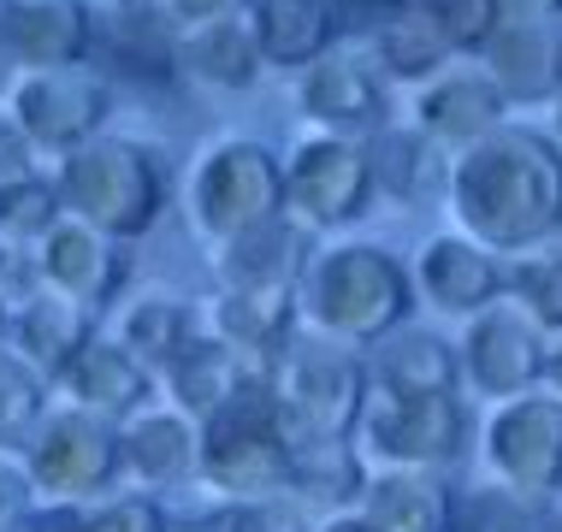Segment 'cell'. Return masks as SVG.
<instances>
[{
	"instance_id": "cell-5",
	"label": "cell",
	"mask_w": 562,
	"mask_h": 532,
	"mask_svg": "<svg viewBox=\"0 0 562 532\" xmlns=\"http://www.w3.org/2000/svg\"><path fill=\"white\" fill-rule=\"evenodd\" d=\"M184 213H190V231L207 249L279 219L284 213V160L272 155L261 136H214L190 166Z\"/></svg>"
},
{
	"instance_id": "cell-51",
	"label": "cell",
	"mask_w": 562,
	"mask_h": 532,
	"mask_svg": "<svg viewBox=\"0 0 562 532\" xmlns=\"http://www.w3.org/2000/svg\"><path fill=\"white\" fill-rule=\"evenodd\" d=\"M0 30H7V0H0Z\"/></svg>"
},
{
	"instance_id": "cell-3",
	"label": "cell",
	"mask_w": 562,
	"mask_h": 532,
	"mask_svg": "<svg viewBox=\"0 0 562 532\" xmlns=\"http://www.w3.org/2000/svg\"><path fill=\"white\" fill-rule=\"evenodd\" d=\"M54 195L59 213L95 225L119 242H136L160 225L166 213V160L160 148L136 143L125 131H95L89 143L66 148L54 160Z\"/></svg>"
},
{
	"instance_id": "cell-41",
	"label": "cell",
	"mask_w": 562,
	"mask_h": 532,
	"mask_svg": "<svg viewBox=\"0 0 562 532\" xmlns=\"http://www.w3.org/2000/svg\"><path fill=\"white\" fill-rule=\"evenodd\" d=\"M19 532H89V503H30Z\"/></svg>"
},
{
	"instance_id": "cell-29",
	"label": "cell",
	"mask_w": 562,
	"mask_h": 532,
	"mask_svg": "<svg viewBox=\"0 0 562 532\" xmlns=\"http://www.w3.org/2000/svg\"><path fill=\"white\" fill-rule=\"evenodd\" d=\"M368 19H373V30H361V48H368V59L379 71H385V83L415 89V83H427L432 71L450 66L445 42L420 24V12L408 7V0H397V7H385V12H368Z\"/></svg>"
},
{
	"instance_id": "cell-18",
	"label": "cell",
	"mask_w": 562,
	"mask_h": 532,
	"mask_svg": "<svg viewBox=\"0 0 562 532\" xmlns=\"http://www.w3.org/2000/svg\"><path fill=\"white\" fill-rule=\"evenodd\" d=\"M119 474L148 491L202 479V426L184 408H136L131 420H119Z\"/></svg>"
},
{
	"instance_id": "cell-21",
	"label": "cell",
	"mask_w": 562,
	"mask_h": 532,
	"mask_svg": "<svg viewBox=\"0 0 562 532\" xmlns=\"http://www.w3.org/2000/svg\"><path fill=\"white\" fill-rule=\"evenodd\" d=\"M314 254V231H302L291 213L255 225L232 242H214L220 291H296L302 261Z\"/></svg>"
},
{
	"instance_id": "cell-2",
	"label": "cell",
	"mask_w": 562,
	"mask_h": 532,
	"mask_svg": "<svg viewBox=\"0 0 562 532\" xmlns=\"http://www.w3.org/2000/svg\"><path fill=\"white\" fill-rule=\"evenodd\" d=\"M408 308H415V284H408V267L385 242L338 237V242H314V254L302 261L296 319L331 343L373 349L385 331L403 326Z\"/></svg>"
},
{
	"instance_id": "cell-45",
	"label": "cell",
	"mask_w": 562,
	"mask_h": 532,
	"mask_svg": "<svg viewBox=\"0 0 562 532\" xmlns=\"http://www.w3.org/2000/svg\"><path fill=\"white\" fill-rule=\"evenodd\" d=\"M314 532H379V527H373L361 509H349V514H331V521H326V527H314Z\"/></svg>"
},
{
	"instance_id": "cell-14",
	"label": "cell",
	"mask_w": 562,
	"mask_h": 532,
	"mask_svg": "<svg viewBox=\"0 0 562 532\" xmlns=\"http://www.w3.org/2000/svg\"><path fill=\"white\" fill-rule=\"evenodd\" d=\"M515 113L509 95L492 83V71L480 59H450L445 71H432L427 83L408 89V125H415L438 155H456V148L480 143L485 131H497Z\"/></svg>"
},
{
	"instance_id": "cell-43",
	"label": "cell",
	"mask_w": 562,
	"mask_h": 532,
	"mask_svg": "<svg viewBox=\"0 0 562 532\" xmlns=\"http://www.w3.org/2000/svg\"><path fill=\"white\" fill-rule=\"evenodd\" d=\"M497 7L515 24H557L562 19V0H497Z\"/></svg>"
},
{
	"instance_id": "cell-30",
	"label": "cell",
	"mask_w": 562,
	"mask_h": 532,
	"mask_svg": "<svg viewBox=\"0 0 562 532\" xmlns=\"http://www.w3.org/2000/svg\"><path fill=\"white\" fill-rule=\"evenodd\" d=\"M361 485H368V462H361L356 438H296L291 444V491L284 497L344 509L361 497Z\"/></svg>"
},
{
	"instance_id": "cell-16",
	"label": "cell",
	"mask_w": 562,
	"mask_h": 532,
	"mask_svg": "<svg viewBox=\"0 0 562 532\" xmlns=\"http://www.w3.org/2000/svg\"><path fill=\"white\" fill-rule=\"evenodd\" d=\"M408 284H415L420 302H432L438 314H480L485 302L504 296V254H492L485 242L462 237V231H438L415 249V267H408Z\"/></svg>"
},
{
	"instance_id": "cell-35",
	"label": "cell",
	"mask_w": 562,
	"mask_h": 532,
	"mask_svg": "<svg viewBox=\"0 0 562 532\" xmlns=\"http://www.w3.org/2000/svg\"><path fill=\"white\" fill-rule=\"evenodd\" d=\"M54 219H59V195L48 172L0 178V249H36Z\"/></svg>"
},
{
	"instance_id": "cell-7",
	"label": "cell",
	"mask_w": 562,
	"mask_h": 532,
	"mask_svg": "<svg viewBox=\"0 0 562 532\" xmlns=\"http://www.w3.org/2000/svg\"><path fill=\"white\" fill-rule=\"evenodd\" d=\"M361 462L373 467H450L468 444V415L456 390H385L368 385L356 432Z\"/></svg>"
},
{
	"instance_id": "cell-27",
	"label": "cell",
	"mask_w": 562,
	"mask_h": 532,
	"mask_svg": "<svg viewBox=\"0 0 562 532\" xmlns=\"http://www.w3.org/2000/svg\"><path fill=\"white\" fill-rule=\"evenodd\" d=\"M113 338L160 378L195 338H202V308H195V302H184L178 291H143V296H131L125 308H119Z\"/></svg>"
},
{
	"instance_id": "cell-39",
	"label": "cell",
	"mask_w": 562,
	"mask_h": 532,
	"mask_svg": "<svg viewBox=\"0 0 562 532\" xmlns=\"http://www.w3.org/2000/svg\"><path fill=\"white\" fill-rule=\"evenodd\" d=\"M36 503V485H30L19 455H0V532H19L24 509Z\"/></svg>"
},
{
	"instance_id": "cell-50",
	"label": "cell",
	"mask_w": 562,
	"mask_h": 532,
	"mask_svg": "<svg viewBox=\"0 0 562 532\" xmlns=\"http://www.w3.org/2000/svg\"><path fill=\"white\" fill-rule=\"evenodd\" d=\"M551 242H557V249H562V219H557V231H551Z\"/></svg>"
},
{
	"instance_id": "cell-47",
	"label": "cell",
	"mask_w": 562,
	"mask_h": 532,
	"mask_svg": "<svg viewBox=\"0 0 562 532\" xmlns=\"http://www.w3.org/2000/svg\"><path fill=\"white\" fill-rule=\"evenodd\" d=\"M544 106H551V125H544V136H551V143H557V155H562V89H557V95L544 101Z\"/></svg>"
},
{
	"instance_id": "cell-11",
	"label": "cell",
	"mask_w": 562,
	"mask_h": 532,
	"mask_svg": "<svg viewBox=\"0 0 562 532\" xmlns=\"http://www.w3.org/2000/svg\"><path fill=\"white\" fill-rule=\"evenodd\" d=\"M485 462L509 491L539 497V503L562 497V403L544 390L497 403L485 420Z\"/></svg>"
},
{
	"instance_id": "cell-12",
	"label": "cell",
	"mask_w": 562,
	"mask_h": 532,
	"mask_svg": "<svg viewBox=\"0 0 562 532\" xmlns=\"http://www.w3.org/2000/svg\"><path fill=\"white\" fill-rule=\"evenodd\" d=\"M456 367H462V378L485 403H509V397H521V390H539L544 331L515 308L509 296H497V302H485L480 314H468Z\"/></svg>"
},
{
	"instance_id": "cell-4",
	"label": "cell",
	"mask_w": 562,
	"mask_h": 532,
	"mask_svg": "<svg viewBox=\"0 0 562 532\" xmlns=\"http://www.w3.org/2000/svg\"><path fill=\"white\" fill-rule=\"evenodd\" d=\"M202 426V479L225 503H272L291 491V438L267 373H255L232 403H220Z\"/></svg>"
},
{
	"instance_id": "cell-31",
	"label": "cell",
	"mask_w": 562,
	"mask_h": 532,
	"mask_svg": "<svg viewBox=\"0 0 562 532\" xmlns=\"http://www.w3.org/2000/svg\"><path fill=\"white\" fill-rule=\"evenodd\" d=\"M456 349L432 331H385L373 343V367H368V385H385V390H456Z\"/></svg>"
},
{
	"instance_id": "cell-8",
	"label": "cell",
	"mask_w": 562,
	"mask_h": 532,
	"mask_svg": "<svg viewBox=\"0 0 562 532\" xmlns=\"http://www.w3.org/2000/svg\"><path fill=\"white\" fill-rule=\"evenodd\" d=\"M284 160V213L302 231H344L356 225L373 202V166H368V143L344 131H308L291 143Z\"/></svg>"
},
{
	"instance_id": "cell-17",
	"label": "cell",
	"mask_w": 562,
	"mask_h": 532,
	"mask_svg": "<svg viewBox=\"0 0 562 532\" xmlns=\"http://www.w3.org/2000/svg\"><path fill=\"white\" fill-rule=\"evenodd\" d=\"M95 30H101V12L89 7V0H7L0 54H7L19 71L89 66Z\"/></svg>"
},
{
	"instance_id": "cell-13",
	"label": "cell",
	"mask_w": 562,
	"mask_h": 532,
	"mask_svg": "<svg viewBox=\"0 0 562 532\" xmlns=\"http://www.w3.org/2000/svg\"><path fill=\"white\" fill-rule=\"evenodd\" d=\"M296 106L314 131L368 136L391 118V83L368 59L361 42H338V48H326L314 66L296 71Z\"/></svg>"
},
{
	"instance_id": "cell-19",
	"label": "cell",
	"mask_w": 562,
	"mask_h": 532,
	"mask_svg": "<svg viewBox=\"0 0 562 532\" xmlns=\"http://www.w3.org/2000/svg\"><path fill=\"white\" fill-rule=\"evenodd\" d=\"M54 385L66 390L71 408H89V415H101L113 426L131 420L136 408L155 403V373H148L143 361H136L131 349L119 343L113 331H101V326H95V338L66 361V373H59Z\"/></svg>"
},
{
	"instance_id": "cell-15",
	"label": "cell",
	"mask_w": 562,
	"mask_h": 532,
	"mask_svg": "<svg viewBox=\"0 0 562 532\" xmlns=\"http://www.w3.org/2000/svg\"><path fill=\"white\" fill-rule=\"evenodd\" d=\"M30 254H36L42 291L78 302L89 314H101L125 291V242L95 231V225H83V219H71V213H59Z\"/></svg>"
},
{
	"instance_id": "cell-9",
	"label": "cell",
	"mask_w": 562,
	"mask_h": 532,
	"mask_svg": "<svg viewBox=\"0 0 562 532\" xmlns=\"http://www.w3.org/2000/svg\"><path fill=\"white\" fill-rule=\"evenodd\" d=\"M12 118L24 125V136L36 143L42 160H59L66 148L89 143L95 131H108L113 118V78L101 66H42L19 71L0 95Z\"/></svg>"
},
{
	"instance_id": "cell-34",
	"label": "cell",
	"mask_w": 562,
	"mask_h": 532,
	"mask_svg": "<svg viewBox=\"0 0 562 532\" xmlns=\"http://www.w3.org/2000/svg\"><path fill=\"white\" fill-rule=\"evenodd\" d=\"M48 415V378L0 343V455H24Z\"/></svg>"
},
{
	"instance_id": "cell-49",
	"label": "cell",
	"mask_w": 562,
	"mask_h": 532,
	"mask_svg": "<svg viewBox=\"0 0 562 532\" xmlns=\"http://www.w3.org/2000/svg\"><path fill=\"white\" fill-rule=\"evenodd\" d=\"M7 319H12V308H7V296H0V343H7Z\"/></svg>"
},
{
	"instance_id": "cell-44",
	"label": "cell",
	"mask_w": 562,
	"mask_h": 532,
	"mask_svg": "<svg viewBox=\"0 0 562 532\" xmlns=\"http://www.w3.org/2000/svg\"><path fill=\"white\" fill-rule=\"evenodd\" d=\"M539 390L562 403V331H557V338H544V373H539Z\"/></svg>"
},
{
	"instance_id": "cell-32",
	"label": "cell",
	"mask_w": 562,
	"mask_h": 532,
	"mask_svg": "<svg viewBox=\"0 0 562 532\" xmlns=\"http://www.w3.org/2000/svg\"><path fill=\"white\" fill-rule=\"evenodd\" d=\"M373 166V190L397 195V202H420L432 184H445V155L420 136L415 125H379L361 136Z\"/></svg>"
},
{
	"instance_id": "cell-25",
	"label": "cell",
	"mask_w": 562,
	"mask_h": 532,
	"mask_svg": "<svg viewBox=\"0 0 562 532\" xmlns=\"http://www.w3.org/2000/svg\"><path fill=\"white\" fill-rule=\"evenodd\" d=\"M450 503L456 491L438 479V467H379L356 497L379 532H450Z\"/></svg>"
},
{
	"instance_id": "cell-46",
	"label": "cell",
	"mask_w": 562,
	"mask_h": 532,
	"mask_svg": "<svg viewBox=\"0 0 562 532\" xmlns=\"http://www.w3.org/2000/svg\"><path fill=\"white\" fill-rule=\"evenodd\" d=\"M331 7H338V19H349V12L368 19V12H385V7H397V0H331Z\"/></svg>"
},
{
	"instance_id": "cell-28",
	"label": "cell",
	"mask_w": 562,
	"mask_h": 532,
	"mask_svg": "<svg viewBox=\"0 0 562 532\" xmlns=\"http://www.w3.org/2000/svg\"><path fill=\"white\" fill-rule=\"evenodd\" d=\"M255 373H267V367L243 361L232 343H220L214 331L202 326V338H195V343H190L184 355H178L160 378H166V390H172V408H184L190 420H207L220 403H232Z\"/></svg>"
},
{
	"instance_id": "cell-42",
	"label": "cell",
	"mask_w": 562,
	"mask_h": 532,
	"mask_svg": "<svg viewBox=\"0 0 562 532\" xmlns=\"http://www.w3.org/2000/svg\"><path fill=\"white\" fill-rule=\"evenodd\" d=\"M155 7L178 30H190V24H207V19H232V12H243L249 0H155Z\"/></svg>"
},
{
	"instance_id": "cell-1",
	"label": "cell",
	"mask_w": 562,
	"mask_h": 532,
	"mask_svg": "<svg viewBox=\"0 0 562 532\" xmlns=\"http://www.w3.org/2000/svg\"><path fill=\"white\" fill-rule=\"evenodd\" d=\"M445 207L456 231L492 254L551 242L562 219V155L539 125H497L445 160Z\"/></svg>"
},
{
	"instance_id": "cell-23",
	"label": "cell",
	"mask_w": 562,
	"mask_h": 532,
	"mask_svg": "<svg viewBox=\"0 0 562 532\" xmlns=\"http://www.w3.org/2000/svg\"><path fill=\"white\" fill-rule=\"evenodd\" d=\"M89 338H95V314L78 308V302H66V296H54V291L24 296L7 319V349L19 361H30L48 385L66 373V361L78 355Z\"/></svg>"
},
{
	"instance_id": "cell-6",
	"label": "cell",
	"mask_w": 562,
	"mask_h": 532,
	"mask_svg": "<svg viewBox=\"0 0 562 532\" xmlns=\"http://www.w3.org/2000/svg\"><path fill=\"white\" fill-rule=\"evenodd\" d=\"M267 390L279 403L284 438H349L368 403V361L349 355V343H331L321 331L291 338L267 361Z\"/></svg>"
},
{
	"instance_id": "cell-10",
	"label": "cell",
	"mask_w": 562,
	"mask_h": 532,
	"mask_svg": "<svg viewBox=\"0 0 562 532\" xmlns=\"http://www.w3.org/2000/svg\"><path fill=\"white\" fill-rule=\"evenodd\" d=\"M24 474L48 503H89L119 479V426L89 408H48L24 444Z\"/></svg>"
},
{
	"instance_id": "cell-48",
	"label": "cell",
	"mask_w": 562,
	"mask_h": 532,
	"mask_svg": "<svg viewBox=\"0 0 562 532\" xmlns=\"http://www.w3.org/2000/svg\"><path fill=\"white\" fill-rule=\"evenodd\" d=\"M539 532H562V497H551V503H544V527Z\"/></svg>"
},
{
	"instance_id": "cell-33",
	"label": "cell",
	"mask_w": 562,
	"mask_h": 532,
	"mask_svg": "<svg viewBox=\"0 0 562 532\" xmlns=\"http://www.w3.org/2000/svg\"><path fill=\"white\" fill-rule=\"evenodd\" d=\"M504 296L521 308L544 338L562 331V249L557 242H539V249H521L504 261Z\"/></svg>"
},
{
	"instance_id": "cell-24",
	"label": "cell",
	"mask_w": 562,
	"mask_h": 532,
	"mask_svg": "<svg viewBox=\"0 0 562 532\" xmlns=\"http://www.w3.org/2000/svg\"><path fill=\"white\" fill-rule=\"evenodd\" d=\"M202 326L214 331L220 343H232L243 361L267 367L302 326L296 319V291H220L202 308Z\"/></svg>"
},
{
	"instance_id": "cell-36",
	"label": "cell",
	"mask_w": 562,
	"mask_h": 532,
	"mask_svg": "<svg viewBox=\"0 0 562 532\" xmlns=\"http://www.w3.org/2000/svg\"><path fill=\"white\" fill-rule=\"evenodd\" d=\"M539 527H544V503L509 491L504 479L480 485V491H456L450 503V532H539Z\"/></svg>"
},
{
	"instance_id": "cell-37",
	"label": "cell",
	"mask_w": 562,
	"mask_h": 532,
	"mask_svg": "<svg viewBox=\"0 0 562 532\" xmlns=\"http://www.w3.org/2000/svg\"><path fill=\"white\" fill-rule=\"evenodd\" d=\"M420 12V24L445 42L450 59H480V48L497 36L504 24V7L497 0H408Z\"/></svg>"
},
{
	"instance_id": "cell-52",
	"label": "cell",
	"mask_w": 562,
	"mask_h": 532,
	"mask_svg": "<svg viewBox=\"0 0 562 532\" xmlns=\"http://www.w3.org/2000/svg\"><path fill=\"white\" fill-rule=\"evenodd\" d=\"M113 7H131V0H113Z\"/></svg>"
},
{
	"instance_id": "cell-40",
	"label": "cell",
	"mask_w": 562,
	"mask_h": 532,
	"mask_svg": "<svg viewBox=\"0 0 562 532\" xmlns=\"http://www.w3.org/2000/svg\"><path fill=\"white\" fill-rule=\"evenodd\" d=\"M19 172H42V155L36 143L24 136V125L0 106V178H19Z\"/></svg>"
},
{
	"instance_id": "cell-38",
	"label": "cell",
	"mask_w": 562,
	"mask_h": 532,
	"mask_svg": "<svg viewBox=\"0 0 562 532\" xmlns=\"http://www.w3.org/2000/svg\"><path fill=\"white\" fill-rule=\"evenodd\" d=\"M89 532H172V521L155 497H113L89 509Z\"/></svg>"
},
{
	"instance_id": "cell-20",
	"label": "cell",
	"mask_w": 562,
	"mask_h": 532,
	"mask_svg": "<svg viewBox=\"0 0 562 532\" xmlns=\"http://www.w3.org/2000/svg\"><path fill=\"white\" fill-rule=\"evenodd\" d=\"M243 24H249V36H255L261 66L291 71V78L344 42V19H338L331 0H249V7H243Z\"/></svg>"
},
{
	"instance_id": "cell-26",
	"label": "cell",
	"mask_w": 562,
	"mask_h": 532,
	"mask_svg": "<svg viewBox=\"0 0 562 532\" xmlns=\"http://www.w3.org/2000/svg\"><path fill=\"white\" fill-rule=\"evenodd\" d=\"M261 54H255V36L243 24V12L232 19H207L178 30V78L220 89V95H243V89L261 83Z\"/></svg>"
},
{
	"instance_id": "cell-22",
	"label": "cell",
	"mask_w": 562,
	"mask_h": 532,
	"mask_svg": "<svg viewBox=\"0 0 562 532\" xmlns=\"http://www.w3.org/2000/svg\"><path fill=\"white\" fill-rule=\"evenodd\" d=\"M480 66L509 95V106H544L562 89V19L557 24H515L504 19L497 36L480 48Z\"/></svg>"
}]
</instances>
